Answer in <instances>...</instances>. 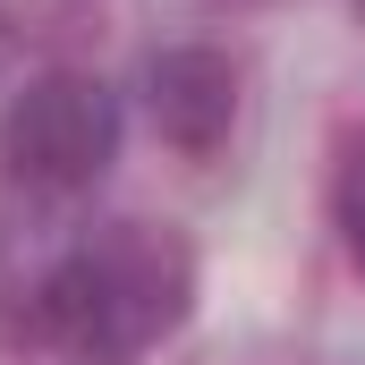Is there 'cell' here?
Returning <instances> with one entry per match:
<instances>
[{
  "mask_svg": "<svg viewBox=\"0 0 365 365\" xmlns=\"http://www.w3.org/2000/svg\"><path fill=\"white\" fill-rule=\"evenodd\" d=\"M195 306V247L170 221H102L34 280V340L68 365H136Z\"/></svg>",
  "mask_w": 365,
  "mask_h": 365,
  "instance_id": "obj_1",
  "label": "cell"
},
{
  "mask_svg": "<svg viewBox=\"0 0 365 365\" xmlns=\"http://www.w3.org/2000/svg\"><path fill=\"white\" fill-rule=\"evenodd\" d=\"M119 162V93L93 68H43L0 110V170L34 195H86Z\"/></svg>",
  "mask_w": 365,
  "mask_h": 365,
  "instance_id": "obj_2",
  "label": "cell"
},
{
  "mask_svg": "<svg viewBox=\"0 0 365 365\" xmlns=\"http://www.w3.org/2000/svg\"><path fill=\"white\" fill-rule=\"evenodd\" d=\"M145 119H153V136L170 153L212 162L230 145V128H238V68H230V51H212V43L153 51L145 60Z\"/></svg>",
  "mask_w": 365,
  "mask_h": 365,
  "instance_id": "obj_3",
  "label": "cell"
},
{
  "mask_svg": "<svg viewBox=\"0 0 365 365\" xmlns=\"http://www.w3.org/2000/svg\"><path fill=\"white\" fill-rule=\"evenodd\" d=\"M331 221H340V238H349V255H357V272H365V136L340 153V179H331Z\"/></svg>",
  "mask_w": 365,
  "mask_h": 365,
  "instance_id": "obj_4",
  "label": "cell"
},
{
  "mask_svg": "<svg viewBox=\"0 0 365 365\" xmlns=\"http://www.w3.org/2000/svg\"><path fill=\"white\" fill-rule=\"evenodd\" d=\"M0 60H9V17H0Z\"/></svg>",
  "mask_w": 365,
  "mask_h": 365,
  "instance_id": "obj_5",
  "label": "cell"
},
{
  "mask_svg": "<svg viewBox=\"0 0 365 365\" xmlns=\"http://www.w3.org/2000/svg\"><path fill=\"white\" fill-rule=\"evenodd\" d=\"M357 17H365V0H357Z\"/></svg>",
  "mask_w": 365,
  "mask_h": 365,
  "instance_id": "obj_6",
  "label": "cell"
}]
</instances>
